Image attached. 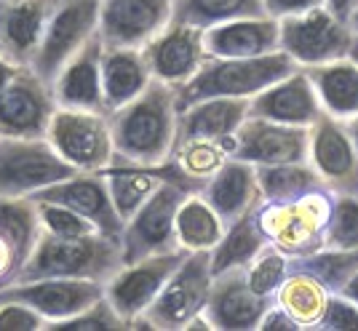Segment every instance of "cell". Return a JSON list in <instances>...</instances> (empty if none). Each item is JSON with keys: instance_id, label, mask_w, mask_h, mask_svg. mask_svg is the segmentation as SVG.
<instances>
[{"instance_id": "60d3db41", "label": "cell", "mask_w": 358, "mask_h": 331, "mask_svg": "<svg viewBox=\"0 0 358 331\" xmlns=\"http://www.w3.org/2000/svg\"><path fill=\"white\" fill-rule=\"evenodd\" d=\"M45 318L24 302H0V331H43Z\"/></svg>"}, {"instance_id": "8992f818", "label": "cell", "mask_w": 358, "mask_h": 331, "mask_svg": "<svg viewBox=\"0 0 358 331\" xmlns=\"http://www.w3.org/2000/svg\"><path fill=\"white\" fill-rule=\"evenodd\" d=\"M187 196H195V193H187L177 182H161V187L123 225V233H120L123 265L182 249L177 241V211Z\"/></svg>"}, {"instance_id": "8d00e7d4", "label": "cell", "mask_w": 358, "mask_h": 331, "mask_svg": "<svg viewBox=\"0 0 358 331\" xmlns=\"http://www.w3.org/2000/svg\"><path fill=\"white\" fill-rule=\"evenodd\" d=\"M123 331L129 329V323L118 316V310L110 304L107 297L96 300L91 307H86L83 313L70 316L64 321H54V323H45L43 331Z\"/></svg>"}, {"instance_id": "30bf717a", "label": "cell", "mask_w": 358, "mask_h": 331, "mask_svg": "<svg viewBox=\"0 0 358 331\" xmlns=\"http://www.w3.org/2000/svg\"><path fill=\"white\" fill-rule=\"evenodd\" d=\"M278 24H281V51H286L299 67L345 59L356 38L350 24L329 14L327 6H318L308 14L278 19Z\"/></svg>"}, {"instance_id": "9a60e30c", "label": "cell", "mask_w": 358, "mask_h": 331, "mask_svg": "<svg viewBox=\"0 0 358 331\" xmlns=\"http://www.w3.org/2000/svg\"><path fill=\"white\" fill-rule=\"evenodd\" d=\"M105 297V284L86 278H41L0 288V302H24L45 318V323L83 313Z\"/></svg>"}, {"instance_id": "f907efd6", "label": "cell", "mask_w": 358, "mask_h": 331, "mask_svg": "<svg viewBox=\"0 0 358 331\" xmlns=\"http://www.w3.org/2000/svg\"><path fill=\"white\" fill-rule=\"evenodd\" d=\"M350 30H353L358 35V11L353 16H350Z\"/></svg>"}, {"instance_id": "836d02e7", "label": "cell", "mask_w": 358, "mask_h": 331, "mask_svg": "<svg viewBox=\"0 0 358 331\" xmlns=\"http://www.w3.org/2000/svg\"><path fill=\"white\" fill-rule=\"evenodd\" d=\"M289 270L308 272L329 294H340L358 272V249H321L308 256H289Z\"/></svg>"}, {"instance_id": "277c9868", "label": "cell", "mask_w": 358, "mask_h": 331, "mask_svg": "<svg viewBox=\"0 0 358 331\" xmlns=\"http://www.w3.org/2000/svg\"><path fill=\"white\" fill-rule=\"evenodd\" d=\"M334 193L313 190L289 203H259L257 219L268 241L278 246L286 256H308L324 249L329 219L334 211Z\"/></svg>"}, {"instance_id": "52a82bcc", "label": "cell", "mask_w": 358, "mask_h": 331, "mask_svg": "<svg viewBox=\"0 0 358 331\" xmlns=\"http://www.w3.org/2000/svg\"><path fill=\"white\" fill-rule=\"evenodd\" d=\"M75 174L78 168L67 163L45 136H0V198L32 196Z\"/></svg>"}, {"instance_id": "ee69618b", "label": "cell", "mask_w": 358, "mask_h": 331, "mask_svg": "<svg viewBox=\"0 0 358 331\" xmlns=\"http://www.w3.org/2000/svg\"><path fill=\"white\" fill-rule=\"evenodd\" d=\"M16 270H19V262H16L14 251H11L8 243L0 238V288L8 286L14 281Z\"/></svg>"}, {"instance_id": "f35d334b", "label": "cell", "mask_w": 358, "mask_h": 331, "mask_svg": "<svg viewBox=\"0 0 358 331\" xmlns=\"http://www.w3.org/2000/svg\"><path fill=\"white\" fill-rule=\"evenodd\" d=\"M324 249H358V198H334V211L324 235Z\"/></svg>"}, {"instance_id": "9c48e42d", "label": "cell", "mask_w": 358, "mask_h": 331, "mask_svg": "<svg viewBox=\"0 0 358 331\" xmlns=\"http://www.w3.org/2000/svg\"><path fill=\"white\" fill-rule=\"evenodd\" d=\"M99 3L102 0H59L48 19L43 41L30 61V70L45 83L54 86L62 67L86 45L99 27Z\"/></svg>"}, {"instance_id": "7a4b0ae2", "label": "cell", "mask_w": 358, "mask_h": 331, "mask_svg": "<svg viewBox=\"0 0 358 331\" xmlns=\"http://www.w3.org/2000/svg\"><path fill=\"white\" fill-rule=\"evenodd\" d=\"M123 267L120 238L94 233L83 238H59L41 230L32 254L24 259L11 284L41 278H86L107 284Z\"/></svg>"}, {"instance_id": "4fadbf2b", "label": "cell", "mask_w": 358, "mask_h": 331, "mask_svg": "<svg viewBox=\"0 0 358 331\" xmlns=\"http://www.w3.org/2000/svg\"><path fill=\"white\" fill-rule=\"evenodd\" d=\"M308 161L334 196L358 198V152L345 121L321 112L308 126Z\"/></svg>"}, {"instance_id": "f1b7e54d", "label": "cell", "mask_w": 358, "mask_h": 331, "mask_svg": "<svg viewBox=\"0 0 358 331\" xmlns=\"http://www.w3.org/2000/svg\"><path fill=\"white\" fill-rule=\"evenodd\" d=\"M257 182H259L265 203H289V200H297L313 190L327 187L324 179L318 177V171L310 166V161L257 166Z\"/></svg>"}, {"instance_id": "7dc6e473", "label": "cell", "mask_w": 358, "mask_h": 331, "mask_svg": "<svg viewBox=\"0 0 358 331\" xmlns=\"http://www.w3.org/2000/svg\"><path fill=\"white\" fill-rule=\"evenodd\" d=\"M340 294H345L348 300H353V302H356V304H358V272H356V275H353V278H350V281H348V284H345L343 291H340Z\"/></svg>"}, {"instance_id": "603a6c76", "label": "cell", "mask_w": 358, "mask_h": 331, "mask_svg": "<svg viewBox=\"0 0 358 331\" xmlns=\"http://www.w3.org/2000/svg\"><path fill=\"white\" fill-rule=\"evenodd\" d=\"M206 51L214 59H249L281 51V24L273 16L233 19L203 32Z\"/></svg>"}, {"instance_id": "5b68a950", "label": "cell", "mask_w": 358, "mask_h": 331, "mask_svg": "<svg viewBox=\"0 0 358 331\" xmlns=\"http://www.w3.org/2000/svg\"><path fill=\"white\" fill-rule=\"evenodd\" d=\"M211 281V251H190L166 281L155 302L131 323V329H185L195 316L203 313Z\"/></svg>"}, {"instance_id": "d6986e66", "label": "cell", "mask_w": 358, "mask_h": 331, "mask_svg": "<svg viewBox=\"0 0 358 331\" xmlns=\"http://www.w3.org/2000/svg\"><path fill=\"white\" fill-rule=\"evenodd\" d=\"M30 198L70 206L78 214H83L86 219H91L105 235L120 238V233H123V219L113 206L110 187H107V171H78L75 177L54 182L43 190L32 193Z\"/></svg>"}, {"instance_id": "bcb514c9", "label": "cell", "mask_w": 358, "mask_h": 331, "mask_svg": "<svg viewBox=\"0 0 358 331\" xmlns=\"http://www.w3.org/2000/svg\"><path fill=\"white\" fill-rule=\"evenodd\" d=\"M22 67L19 64H14V61H8L6 57H0V91L6 89L11 80H14V75L19 73Z\"/></svg>"}, {"instance_id": "f6af8a7d", "label": "cell", "mask_w": 358, "mask_h": 331, "mask_svg": "<svg viewBox=\"0 0 358 331\" xmlns=\"http://www.w3.org/2000/svg\"><path fill=\"white\" fill-rule=\"evenodd\" d=\"M324 6L329 8V14L337 16L345 24H350V16L358 11V0H324Z\"/></svg>"}, {"instance_id": "d6a6232c", "label": "cell", "mask_w": 358, "mask_h": 331, "mask_svg": "<svg viewBox=\"0 0 358 331\" xmlns=\"http://www.w3.org/2000/svg\"><path fill=\"white\" fill-rule=\"evenodd\" d=\"M329 291L313 275L299 270H289L286 281L275 291V302L284 307L289 316L297 321L302 329H315L318 321L324 316Z\"/></svg>"}, {"instance_id": "83f0119b", "label": "cell", "mask_w": 358, "mask_h": 331, "mask_svg": "<svg viewBox=\"0 0 358 331\" xmlns=\"http://www.w3.org/2000/svg\"><path fill=\"white\" fill-rule=\"evenodd\" d=\"M268 243V235L257 219V211L236 219L224 227L222 241L211 249V275L230 270V267H246L259 249Z\"/></svg>"}, {"instance_id": "c3c4849f", "label": "cell", "mask_w": 358, "mask_h": 331, "mask_svg": "<svg viewBox=\"0 0 358 331\" xmlns=\"http://www.w3.org/2000/svg\"><path fill=\"white\" fill-rule=\"evenodd\" d=\"M345 126H348V134H350L353 147H356V152H358V115L356 118H350V121H345Z\"/></svg>"}, {"instance_id": "4dcf8cb0", "label": "cell", "mask_w": 358, "mask_h": 331, "mask_svg": "<svg viewBox=\"0 0 358 331\" xmlns=\"http://www.w3.org/2000/svg\"><path fill=\"white\" fill-rule=\"evenodd\" d=\"M265 14L262 0H174L171 3V22L174 24H193L209 30L214 24L233 22V19H254Z\"/></svg>"}, {"instance_id": "d590c367", "label": "cell", "mask_w": 358, "mask_h": 331, "mask_svg": "<svg viewBox=\"0 0 358 331\" xmlns=\"http://www.w3.org/2000/svg\"><path fill=\"white\" fill-rule=\"evenodd\" d=\"M286 275H289V256L270 241L246 265L249 288H252L254 294H259V297H275V291L286 281Z\"/></svg>"}, {"instance_id": "f546056e", "label": "cell", "mask_w": 358, "mask_h": 331, "mask_svg": "<svg viewBox=\"0 0 358 331\" xmlns=\"http://www.w3.org/2000/svg\"><path fill=\"white\" fill-rule=\"evenodd\" d=\"M41 230L43 225H41L38 203L30 196L0 198V238L11 246L19 267L32 254L35 243L41 238Z\"/></svg>"}, {"instance_id": "d4e9b609", "label": "cell", "mask_w": 358, "mask_h": 331, "mask_svg": "<svg viewBox=\"0 0 358 331\" xmlns=\"http://www.w3.org/2000/svg\"><path fill=\"white\" fill-rule=\"evenodd\" d=\"M249 118V99L243 96H214L179 110L174 145L185 139H224L236 134Z\"/></svg>"}, {"instance_id": "681fc988", "label": "cell", "mask_w": 358, "mask_h": 331, "mask_svg": "<svg viewBox=\"0 0 358 331\" xmlns=\"http://www.w3.org/2000/svg\"><path fill=\"white\" fill-rule=\"evenodd\" d=\"M348 57H350V59L358 64V35L353 38V45H350V54H348Z\"/></svg>"}, {"instance_id": "ffe728a7", "label": "cell", "mask_w": 358, "mask_h": 331, "mask_svg": "<svg viewBox=\"0 0 358 331\" xmlns=\"http://www.w3.org/2000/svg\"><path fill=\"white\" fill-rule=\"evenodd\" d=\"M59 0H0V57L30 67Z\"/></svg>"}, {"instance_id": "484cf974", "label": "cell", "mask_w": 358, "mask_h": 331, "mask_svg": "<svg viewBox=\"0 0 358 331\" xmlns=\"http://www.w3.org/2000/svg\"><path fill=\"white\" fill-rule=\"evenodd\" d=\"M152 80L142 48H102V94L107 115L139 96Z\"/></svg>"}, {"instance_id": "4316f807", "label": "cell", "mask_w": 358, "mask_h": 331, "mask_svg": "<svg viewBox=\"0 0 358 331\" xmlns=\"http://www.w3.org/2000/svg\"><path fill=\"white\" fill-rule=\"evenodd\" d=\"M313 83L318 102L337 121H350L358 115V64L350 57L324 64L302 67Z\"/></svg>"}, {"instance_id": "1f68e13d", "label": "cell", "mask_w": 358, "mask_h": 331, "mask_svg": "<svg viewBox=\"0 0 358 331\" xmlns=\"http://www.w3.org/2000/svg\"><path fill=\"white\" fill-rule=\"evenodd\" d=\"M224 235V222L203 198L187 196L177 211V241L187 251H211Z\"/></svg>"}, {"instance_id": "ab89813d", "label": "cell", "mask_w": 358, "mask_h": 331, "mask_svg": "<svg viewBox=\"0 0 358 331\" xmlns=\"http://www.w3.org/2000/svg\"><path fill=\"white\" fill-rule=\"evenodd\" d=\"M315 329L324 331H345L353 329L358 331V304L353 300H348L345 294H329L324 316L318 321Z\"/></svg>"}, {"instance_id": "5bb4252c", "label": "cell", "mask_w": 358, "mask_h": 331, "mask_svg": "<svg viewBox=\"0 0 358 331\" xmlns=\"http://www.w3.org/2000/svg\"><path fill=\"white\" fill-rule=\"evenodd\" d=\"M308 142L310 134L305 126H286L252 115L241 123L236 134L224 136L230 155L254 166L308 161Z\"/></svg>"}, {"instance_id": "44dd1931", "label": "cell", "mask_w": 358, "mask_h": 331, "mask_svg": "<svg viewBox=\"0 0 358 331\" xmlns=\"http://www.w3.org/2000/svg\"><path fill=\"white\" fill-rule=\"evenodd\" d=\"M321 112H324V107L318 102L313 83L308 80L302 67L249 99L252 118H265V121L286 123V126L308 128Z\"/></svg>"}, {"instance_id": "2e32d148", "label": "cell", "mask_w": 358, "mask_h": 331, "mask_svg": "<svg viewBox=\"0 0 358 331\" xmlns=\"http://www.w3.org/2000/svg\"><path fill=\"white\" fill-rule=\"evenodd\" d=\"M174 0H102L99 38L115 48H145L171 22Z\"/></svg>"}, {"instance_id": "ac0fdd59", "label": "cell", "mask_w": 358, "mask_h": 331, "mask_svg": "<svg viewBox=\"0 0 358 331\" xmlns=\"http://www.w3.org/2000/svg\"><path fill=\"white\" fill-rule=\"evenodd\" d=\"M273 304L275 297H259L249 288L246 267H230L214 275L203 316L220 331H252Z\"/></svg>"}, {"instance_id": "e0dca14e", "label": "cell", "mask_w": 358, "mask_h": 331, "mask_svg": "<svg viewBox=\"0 0 358 331\" xmlns=\"http://www.w3.org/2000/svg\"><path fill=\"white\" fill-rule=\"evenodd\" d=\"M203 32L206 30L193 27V24L169 22L164 30L142 48L152 78L164 80L174 89L187 83L209 59V51H206V43H203Z\"/></svg>"}, {"instance_id": "74e56055", "label": "cell", "mask_w": 358, "mask_h": 331, "mask_svg": "<svg viewBox=\"0 0 358 331\" xmlns=\"http://www.w3.org/2000/svg\"><path fill=\"white\" fill-rule=\"evenodd\" d=\"M38 203V214H41V225L45 233L59 235V238H83V235H94L99 233V227L83 214H78L70 206L62 203H48V200H35Z\"/></svg>"}, {"instance_id": "3957f363", "label": "cell", "mask_w": 358, "mask_h": 331, "mask_svg": "<svg viewBox=\"0 0 358 331\" xmlns=\"http://www.w3.org/2000/svg\"><path fill=\"white\" fill-rule=\"evenodd\" d=\"M294 70H299V64L286 51L249 57V59H214L209 57L206 64L177 89V110H185L201 99H214V96L252 99L254 94L284 80Z\"/></svg>"}, {"instance_id": "8fae6325", "label": "cell", "mask_w": 358, "mask_h": 331, "mask_svg": "<svg viewBox=\"0 0 358 331\" xmlns=\"http://www.w3.org/2000/svg\"><path fill=\"white\" fill-rule=\"evenodd\" d=\"M187 254H190L187 249H177V251H166V254L145 256L139 262L123 265L107 281L105 297L118 310V316L129 323V329H131V323L136 318L155 302L161 288L166 286V281L187 259Z\"/></svg>"}, {"instance_id": "6da1fadb", "label": "cell", "mask_w": 358, "mask_h": 331, "mask_svg": "<svg viewBox=\"0 0 358 331\" xmlns=\"http://www.w3.org/2000/svg\"><path fill=\"white\" fill-rule=\"evenodd\" d=\"M107 118L115 147L110 168H158L169 161L177 136V89L152 78L139 96Z\"/></svg>"}, {"instance_id": "cb8c5ba5", "label": "cell", "mask_w": 358, "mask_h": 331, "mask_svg": "<svg viewBox=\"0 0 358 331\" xmlns=\"http://www.w3.org/2000/svg\"><path fill=\"white\" fill-rule=\"evenodd\" d=\"M102 48L105 43L96 30L86 41V45L62 67V73L54 80L57 105L75 107V110H94V112L107 115L105 94H102Z\"/></svg>"}, {"instance_id": "7c38bea8", "label": "cell", "mask_w": 358, "mask_h": 331, "mask_svg": "<svg viewBox=\"0 0 358 331\" xmlns=\"http://www.w3.org/2000/svg\"><path fill=\"white\" fill-rule=\"evenodd\" d=\"M54 86L22 67L14 80L0 91V136L43 139L57 112Z\"/></svg>"}, {"instance_id": "ba28073f", "label": "cell", "mask_w": 358, "mask_h": 331, "mask_svg": "<svg viewBox=\"0 0 358 331\" xmlns=\"http://www.w3.org/2000/svg\"><path fill=\"white\" fill-rule=\"evenodd\" d=\"M45 139L78 171H107L113 166V131L110 118L94 110L57 107Z\"/></svg>"}, {"instance_id": "7402d4cb", "label": "cell", "mask_w": 358, "mask_h": 331, "mask_svg": "<svg viewBox=\"0 0 358 331\" xmlns=\"http://www.w3.org/2000/svg\"><path fill=\"white\" fill-rule=\"evenodd\" d=\"M198 196L220 214L224 227L233 225L236 219L257 211L262 203V190H259V182H257V166L230 155L222 163V168L211 179H206L203 190Z\"/></svg>"}, {"instance_id": "7bdbcfd3", "label": "cell", "mask_w": 358, "mask_h": 331, "mask_svg": "<svg viewBox=\"0 0 358 331\" xmlns=\"http://www.w3.org/2000/svg\"><path fill=\"white\" fill-rule=\"evenodd\" d=\"M259 331H299L302 326H299L294 318L286 313L284 307L275 302L273 307H270L268 313L262 316V321H259V326H257Z\"/></svg>"}, {"instance_id": "e575fe53", "label": "cell", "mask_w": 358, "mask_h": 331, "mask_svg": "<svg viewBox=\"0 0 358 331\" xmlns=\"http://www.w3.org/2000/svg\"><path fill=\"white\" fill-rule=\"evenodd\" d=\"M161 182L164 177L158 174V168H107L110 198H113V206L123 219V225L161 187Z\"/></svg>"}, {"instance_id": "b9f144b4", "label": "cell", "mask_w": 358, "mask_h": 331, "mask_svg": "<svg viewBox=\"0 0 358 331\" xmlns=\"http://www.w3.org/2000/svg\"><path fill=\"white\" fill-rule=\"evenodd\" d=\"M262 3H265V14L273 16V19L308 14L318 6H324V0H262Z\"/></svg>"}]
</instances>
